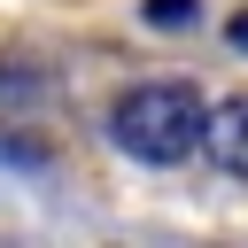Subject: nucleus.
Instances as JSON below:
<instances>
[{"instance_id":"f257e3e1","label":"nucleus","mask_w":248,"mask_h":248,"mask_svg":"<svg viewBox=\"0 0 248 248\" xmlns=\"http://www.w3.org/2000/svg\"><path fill=\"white\" fill-rule=\"evenodd\" d=\"M202 124H209V101H202L186 78H147V85H132V93L108 108V140H116L132 163H155V170L202 155Z\"/></svg>"},{"instance_id":"f03ea898","label":"nucleus","mask_w":248,"mask_h":248,"mask_svg":"<svg viewBox=\"0 0 248 248\" xmlns=\"http://www.w3.org/2000/svg\"><path fill=\"white\" fill-rule=\"evenodd\" d=\"M202 155L225 170V178H248V93L217 101L209 124H202Z\"/></svg>"},{"instance_id":"7ed1b4c3","label":"nucleus","mask_w":248,"mask_h":248,"mask_svg":"<svg viewBox=\"0 0 248 248\" xmlns=\"http://www.w3.org/2000/svg\"><path fill=\"white\" fill-rule=\"evenodd\" d=\"M140 16H147L155 31H178V23H194V0H147Z\"/></svg>"},{"instance_id":"20e7f679","label":"nucleus","mask_w":248,"mask_h":248,"mask_svg":"<svg viewBox=\"0 0 248 248\" xmlns=\"http://www.w3.org/2000/svg\"><path fill=\"white\" fill-rule=\"evenodd\" d=\"M225 39H232V46H240V54H248V8H240V16H232V31H225Z\"/></svg>"}]
</instances>
